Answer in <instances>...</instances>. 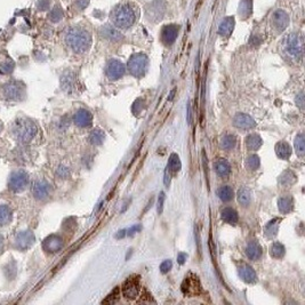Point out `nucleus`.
Masks as SVG:
<instances>
[{
  "label": "nucleus",
  "instance_id": "14",
  "mask_svg": "<svg viewBox=\"0 0 305 305\" xmlns=\"http://www.w3.org/2000/svg\"><path fill=\"white\" fill-rule=\"evenodd\" d=\"M272 24L278 32H282L287 29L288 24H289V15L284 10H276L272 16Z\"/></svg>",
  "mask_w": 305,
  "mask_h": 305
},
{
  "label": "nucleus",
  "instance_id": "36",
  "mask_svg": "<svg viewBox=\"0 0 305 305\" xmlns=\"http://www.w3.org/2000/svg\"><path fill=\"white\" fill-rule=\"evenodd\" d=\"M217 195L222 201H230L235 194H233L232 188L228 187V185H224V187H221L218 188Z\"/></svg>",
  "mask_w": 305,
  "mask_h": 305
},
{
  "label": "nucleus",
  "instance_id": "51",
  "mask_svg": "<svg viewBox=\"0 0 305 305\" xmlns=\"http://www.w3.org/2000/svg\"><path fill=\"white\" fill-rule=\"evenodd\" d=\"M126 231H127V230H122V231H119L118 235H117V238H121V236H125L126 235Z\"/></svg>",
  "mask_w": 305,
  "mask_h": 305
},
{
  "label": "nucleus",
  "instance_id": "32",
  "mask_svg": "<svg viewBox=\"0 0 305 305\" xmlns=\"http://www.w3.org/2000/svg\"><path fill=\"white\" fill-rule=\"evenodd\" d=\"M236 197H238L239 204L243 206V207H247V206H249L250 202H252V192H250L247 188H240Z\"/></svg>",
  "mask_w": 305,
  "mask_h": 305
},
{
  "label": "nucleus",
  "instance_id": "16",
  "mask_svg": "<svg viewBox=\"0 0 305 305\" xmlns=\"http://www.w3.org/2000/svg\"><path fill=\"white\" fill-rule=\"evenodd\" d=\"M73 122L78 127H81V128L89 127L93 122L92 113L89 112L88 110H85V109L78 110V111L75 112L74 116H73Z\"/></svg>",
  "mask_w": 305,
  "mask_h": 305
},
{
  "label": "nucleus",
  "instance_id": "40",
  "mask_svg": "<svg viewBox=\"0 0 305 305\" xmlns=\"http://www.w3.org/2000/svg\"><path fill=\"white\" fill-rule=\"evenodd\" d=\"M119 297H120V289H119V287H117L116 289L113 290L112 293L102 302V303L103 304H115L119 301Z\"/></svg>",
  "mask_w": 305,
  "mask_h": 305
},
{
  "label": "nucleus",
  "instance_id": "28",
  "mask_svg": "<svg viewBox=\"0 0 305 305\" xmlns=\"http://www.w3.org/2000/svg\"><path fill=\"white\" fill-rule=\"evenodd\" d=\"M262 144L263 141L260 139V136L257 135V134H250V135L246 137V146L248 150L257 151L260 146H262Z\"/></svg>",
  "mask_w": 305,
  "mask_h": 305
},
{
  "label": "nucleus",
  "instance_id": "10",
  "mask_svg": "<svg viewBox=\"0 0 305 305\" xmlns=\"http://www.w3.org/2000/svg\"><path fill=\"white\" fill-rule=\"evenodd\" d=\"M182 291L188 297L198 296L201 293L200 281H199L198 277L192 274V276L185 278L183 283H182Z\"/></svg>",
  "mask_w": 305,
  "mask_h": 305
},
{
  "label": "nucleus",
  "instance_id": "29",
  "mask_svg": "<svg viewBox=\"0 0 305 305\" xmlns=\"http://www.w3.org/2000/svg\"><path fill=\"white\" fill-rule=\"evenodd\" d=\"M222 219L224 221L225 223H228V224H236V222H238V212H236L235 209L233 208H224L222 211Z\"/></svg>",
  "mask_w": 305,
  "mask_h": 305
},
{
  "label": "nucleus",
  "instance_id": "24",
  "mask_svg": "<svg viewBox=\"0 0 305 305\" xmlns=\"http://www.w3.org/2000/svg\"><path fill=\"white\" fill-rule=\"evenodd\" d=\"M281 218H273L267 223L264 228V235H265L266 238L272 239L278 235V230H279Z\"/></svg>",
  "mask_w": 305,
  "mask_h": 305
},
{
  "label": "nucleus",
  "instance_id": "19",
  "mask_svg": "<svg viewBox=\"0 0 305 305\" xmlns=\"http://www.w3.org/2000/svg\"><path fill=\"white\" fill-rule=\"evenodd\" d=\"M178 26L174 25V24H170V25H166L163 29V32H161V39L166 45L174 44L175 40L178 36Z\"/></svg>",
  "mask_w": 305,
  "mask_h": 305
},
{
  "label": "nucleus",
  "instance_id": "31",
  "mask_svg": "<svg viewBox=\"0 0 305 305\" xmlns=\"http://www.w3.org/2000/svg\"><path fill=\"white\" fill-rule=\"evenodd\" d=\"M166 168L170 171L171 174H176V173H178V171L181 170L182 163H181V160H180V157H178L176 153L170 154L169 161H168V164H167Z\"/></svg>",
  "mask_w": 305,
  "mask_h": 305
},
{
  "label": "nucleus",
  "instance_id": "39",
  "mask_svg": "<svg viewBox=\"0 0 305 305\" xmlns=\"http://www.w3.org/2000/svg\"><path fill=\"white\" fill-rule=\"evenodd\" d=\"M259 164H260V159L258 156H256V154H253V156H249L248 158H247L246 166L248 169H252V170L258 169Z\"/></svg>",
  "mask_w": 305,
  "mask_h": 305
},
{
  "label": "nucleus",
  "instance_id": "5",
  "mask_svg": "<svg viewBox=\"0 0 305 305\" xmlns=\"http://www.w3.org/2000/svg\"><path fill=\"white\" fill-rule=\"evenodd\" d=\"M149 67V58L144 54H134L132 57L129 58L127 68L130 72V74L136 78H142L147 70Z\"/></svg>",
  "mask_w": 305,
  "mask_h": 305
},
{
  "label": "nucleus",
  "instance_id": "27",
  "mask_svg": "<svg viewBox=\"0 0 305 305\" xmlns=\"http://www.w3.org/2000/svg\"><path fill=\"white\" fill-rule=\"evenodd\" d=\"M215 170L219 176L226 177L229 176L230 173H231V166L230 164L226 161L224 158H221L215 163Z\"/></svg>",
  "mask_w": 305,
  "mask_h": 305
},
{
  "label": "nucleus",
  "instance_id": "18",
  "mask_svg": "<svg viewBox=\"0 0 305 305\" xmlns=\"http://www.w3.org/2000/svg\"><path fill=\"white\" fill-rule=\"evenodd\" d=\"M239 277L241 278V280L245 281L246 283H255L257 281V274L255 270L248 264H242L238 270Z\"/></svg>",
  "mask_w": 305,
  "mask_h": 305
},
{
  "label": "nucleus",
  "instance_id": "15",
  "mask_svg": "<svg viewBox=\"0 0 305 305\" xmlns=\"http://www.w3.org/2000/svg\"><path fill=\"white\" fill-rule=\"evenodd\" d=\"M233 125L239 129H252L256 126L255 120L245 113H238L233 117Z\"/></svg>",
  "mask_w": 305,
  "mask_h": 305
},
{
  "label": "nucleus",
  "instance_id": "2",
  "mask_svg": "<svg viewBox=\"0 0 305 305\" xmlns=\"http://www.w3.org/2000/svg\"><path fill=\"white\" fill-rule=\"evenodd\" d=\"M113 24L120 29H128L137 20V7L132 2L120 3L111 13Z\"/></svg>",
  "mask_w": 305,
  "mask_h": 305
},
{
  "label": "nucleus",
  "instance_id": "50",
  "mask_svg": "<svg viewBox=\"0 0 305 305\" xmlns=\"http://www.w3.org/2000/svg\"><path fill=\"white\" fill-rule=\"evenodd\" d=\"M140 230H141V228H140V226H139V225H136V226H133V228H132V229H129V230H128V231H129V232H128V233H126V235H135V233H136V232H139V231H140Z\"/></svg>",
  "mask_w": 305,
  "mask_h": 305
},
{
  "label": "nucleus",
  "instance_id": "4",
  "mask_svg": "<svg viewBox=\"0 0 305 305\" xmlns=\"http://www.w3.org/2000/svg\"><path fill=\"white\" fill-rule=\"evenodd\" d=\"M284 50L294 60L301 61L303 57V37L300 33L293 32L284 38Z\"/></svg>",
  "mask_w": 305,
  "mask_h": 305
},
{
  "label": "nucleus",
  "instance_id": "44",
  "mask_svg": "<svg viewBox=\"0 0 305 305\" xmlns=\"http://www.w3.org/2000/svg\"><path fill=\"white\" fill-rule=\"evenodd\" d=\"M296 104H297V106L301 110H303V108H304V95H303V92H301L300 94L296 96Z\"/></svg>",
  "mask_w": 305,
  "mask_h": 305
},
{
  "label": "nucleus",
  "instance_id": "23",
  "mask_svg": "<svg viewBox=\"0 0 305 305\" xmlns=\"http://www.w3.org/2000/svg\"><path fill=\"white\" fill-rule=\"evenodd\" d=\"M235 19L233 17H225V20L219 24L218 27V34L221 37L228 38L230 37V34L232 33L233 27H235Z\"/></svg>",
  "mask_w": 305,
  "mask_h": 305
},
{
  "label": "nucleus",
  "instance_id": "8",
  "mask_svg": "<svg viewBox=\"0 0 305 305\" xmlns=\"http://www.w3.org/2000/svg\"><path fill=\"white\" fill-rule=\"evenodd\" d=\"M1 94L6 99H10V101H19V99L23 97L24 88L22 85L19 84V82L12 81L2 86Z\"/></svg>",
  "mask_w": 305,
  "mask_h": 305
},
{
  "label": "nucleus",
  "instance_id": "46",
  "mask_svg": "<svg viewBox=\"0 0 305 305\" xmlns=\"http://www.w3.org/2000/svg\"><path fill=\"white\" fill-rule=\"evenodd\" d=\"M88 3H89V0H77V2H75V6L78 7L79 10H82L88 6Z\"/></svg>",
  "mask_w": 305,
  "mask_h": 305
},
{
  "label": "nucleus",
  "instance_id": "38",
  "mask_svg": "<svg viewBox=\"0 0 305 305\" xmlns=\"http://www.w3.org/2000/svg\"><path fill=\"white\" fill-rule=\"evenodd\" d=\"M284 253H286V249H284V246L282 243L277 241L271 247V255L274 258H282L284 256Z\"/></svg>",
  "mask_w": 305,
  "mask_h": 305
},
{
  "label": "nucleus",
  "instance_id": "49",
  "mask_svg": "<svg viewBox=\"0 0 305 305\" xmlns=\"http://www.w3.org/2000/svg\"><path fill=\"white\" fill-rule=\"evenodd\" d=\"M188 125L192 123V110H191V103L188 104Z\"/></svg>",
  "mask_w": 305,
  "mask_h": 305
},
{
  "label": "nucleus",
  "instance_id": "21",
  "mask_svg": "<svg viewBox=\"0 0 305 305\" xmlns=\"http://www.w3.org/2000/svg\"><path fill=\"white\" fill-rule=\"evenodd\" d=\"M99 33H101V36L103 38H105V39H109L111 41H119L123 38L122 34L120 33L118 30L110 25L102 26L101 30H99Z\"/></svg>",
  "mask_w": 305,
  "mask_h": 305
},
{
  "label": "nucleus",
  "instance_id": "22",
  "mask_svg": "<svg viewBox=\"0 0 305 305\" xmlns=\"http://www.w3.org/2000/svg\"><path fill=\"white\" fill-rule=\"evenodd\" d=\"M278 208L282 214H289L294 208V199L291 195H282L278 199Z\"/></svg>",
  "mask_w": 305,
  "mask_h": 305
},
{
  "label": "nucleus",
  "instance_id": "43",
  "mask_svg": "<svg viewBox=\"0 0 305 305\" xmlns=\"http://www.w3.org/2000/svg\"><path fill=\"white\" fill-rule=\"evenodd\" d=\"M171 266H173V263H171V260H170V259L164 260V262L161 263V265H160L161 273H167V272H169L170 269H171Z\"/></svg>",
  "mask_w": 305,
  "mask_h": 305
},
{
  "label": "nucleus",
  "instance_id": "20",
  "mask_svg": "<svg viewBox=\"0 0 305 305\" xmlns=\"http://www.w3.org/2000/svg\"><path fill=\"white\" fill-rule=\"evenodd\" d=\"M262 254H263L262 247H260V245H259L258 242L250 241L248 245H247L246 255H247V257H248L249 259H252V260L259 259L260 257H262Z\"/></svg>",
  "mask_w": 305,
  "mask_h": 305
},
{
  "label": "nucleus",
  "instance_id": "26",
  "mask_svg": "<svg viewBox=\"0 0 305 305\" xmlns=\"http://www.w3.org/2000/svg\"><path fill=\"white\" fill-rule=\"evenodd\" d=\"M276 153L277 156L280 158V159H289L291 156V147L289 144L284 141H281V142L277 143L276 145Z\"/></svg>",
  "mask_w": 305,
  "mask_h": 305
},
{
  "label": "nucleus",
  "instance_id": "6",
  "mask_svg": "<svg viewBox=\"0 0 305 305\" xmlns=\"http://www.w3.org/2000/svg\"><path fill=\"white\" fill-rule=\"evenodd\" d=\"M29 184V175L24 170H15L10 174L8 181V188L14 192H21L25 190Z\"/></svg>",
  "mask_w": 305,
  "mask_h": 305
},
{
  "label": "nucleus",
  "instance_id": "7",
  "mask_svg": "<svg viewBox=\"0 0 305 305\" xmlns=\"http://www.w3.org/2000/svg\"><path fill=\"white\" fill-rule=\"evenodd\" d=\"M166 13V3L164 0H154L153 2L146 6L145 15L146 19L151 22H158L163 19Z\"/></svg>",
  "mask_w": 305,
  "mask_h": 305
},
{
  "label": "nucleus",
  "instance_id": "41",
  "mask_svg": "<svg viewBox=\"0 0 305 305\" xmlns=\"http://www.w3.org/2000/svg\"><path fill=\"white\" fill-rule=\"evenodd\" d=\"M49 16L53 22H58V21H61L62 17H63V12H62L60 7H55V8L50 12Z\"/></svg>",
  "mask_w": 305,
  "mask_h": 305
},
{
  "label": "nucleus",
  "instance_id": "30",
  "mask_svg": "<svg viewBox=\"0 0 305 305\" xmlns=\"http://www.w3.org/2000/svg\"><path fill=\"white\" fill-rule=\"evenodd\" d=\"M13 211L10 207L6 205H0V226L7 225L12 221Z\"/></svg>",
  "mask_w": 305,
  "mask_h": 305
},
{
  "label": "nucleus",
  "instance_id": "25",
  "mask_svg": "<svg viewBox=\"0 0 305 305\" xmlns=\"http://www.w3.org/2000/svg\"><path fill=\"white\" fill-rule=\"evenodd\" d=\"M296 175H295L291 170H284L282 174L279 176V185L281 188H289L291 185L295 184L296 182Z\"/></svg>",
  "mask_w": 305,
  "mask_h": 305
},
{
  "label": "nucleus",
  "instance_id": "52",
  "mask_svg": "<svg viewBox=\"0 0 305 305\" xmlns=\"http://www.w3.org/2000/svg\"><path fill=\"white\" fill-rule=\"evenodd\" d=\"M2 248H3V238L2 235H0V252H1Z\"/></svg>",
  "mask_w": 305,
  "mask_h": 305
},
{
  "label": "nucleus",
  "instance_id": "13",
  "mask_svg": "<svg viewBox=\"0 0 305 305\" xmlns=\"http://www.w3.org/2000/svg\"><path fill=\"white\" fill-rule=\"evenodd\" d=\"M32 194L37 200H46L50 194V185L45 180H37L32 185Z\"/></svg>",
  "mask_w": 305,
  "mask_h": 305
},
{
  "label": "nucleus",
  "instance_id": "9",
  "mask_svg": "<svg viewBox=\"0 0 305 305\" xmlns=\"http://www.w3.org/2000/svg\"><path fill=\"white\" fill-rule=\"evenodd\" d=\"M122 295L128 300H135V298L140 295L141 291V283L140 279L135 276L129 277L125 282H123L122 287Z\"/></svg>",
  "mask_w": 305,
  "mask_h": 305
},
{
  "label": "nucleus",
  "instance_id": "48",
  "mask_svg": "<svg viewBox=\"0 0 305 305\" xmlns=\"http://www.w3.org/2000/svg\"><path fill=\"white\" fill-rule=\"evenodd\" d=\"M187 258H188L187 254L181 253V254H178V256H177V262L180 263V264H184L185 260H187Z\"/></svg>",
  "mask_w": 305,
  "mask_h": 305
},
{
  "label": "nucleus",
  "instance_id": "3",
  "mask_svg": "<svg viewBox=\"0 0 305 305\" xmlns=\"http://www.w3.org/2000/svg\"><path fill=\"white\" fill-rule=\"evenodd\" d=\"M38 133V127L29 119H19L14 123L13 134L21 143H30Z\"/></svg>",
  "mask_w": 305,
  "mask_h": 305
},
{
  "label": "nucleus",
  "instance_id": "1",
  "mask_svg": "<svg viewBox=\"0 0 305 305\" xmlns=\"http://www.w3.org/2000/svg\"><path fill=\"white\" fill-rule=\"evenodd\" d=\"M65 43L74 53H86L92 46V36L87 30L79 26L70 27L65 33Z\"/></svg>",
  "mask_w": 305,
  "mask_h": 305
},
{
  "label": "nucleus",
  "instance_id": "45",
  "mask_svg": "<svg viewBox=\"0 0 305 305\" xmlns=\"http://www.w3.org/2000/svg\"><path fill=\"white\" fill-rule=\"evenodd\" d=\"M57 174H58V176H60L61 178H67L69 176V169H68L67 167L61 166L57 169Z\"/></svg>",
  "mask_w": 305,
  "mask_h": 305
},
{
  "label": "nucleus",
  "instance_id": "33",
  "mask_svg": "<svg viewBox=\"0 0 305 305\" xmlns=\"http://www.w3.org/2000/svg\"><path fill=\"white\" fill-rule=\"evenodd\" d=\"M104 140H105L104 132L98 128L92 130L91 134H89V142H91L93 145H101V144L104 142Z\"/></svg>",
  "mask_w": 305,
  "mask_h": 305
},
{
  "label": "nucleus",
  "instance_id": "37",
  "mask_svg": "<svg viewBox=\"0 0 305 305\" xmlns=\"http://www.w3.org/2000/svg\"><path fill=\"white\" fill-rule=\"evenodd\" d=\"M252 8H253V3L252 0H241L239 6V14L240 16L242 17H248L250 14H252Z\"/></svg>",
  "mask_w": 305,
  "mask_h": 305
},
{
  "label": "nucleus",
  "instance_id": "35",
  "mask_svg": "<svg viewBox=\"0 0 305 305\" xmlns=\"http://www.w3.org/2000/svg\"><path fill=\"white\" fill-rule=\"evenodd\" d=\"M294 145H295V150H296V153L301 158H303L304 153H305V139H304L303 133H300L296 136V139H295V142H294Z\"/></svg>",
  "mask_w": 305,
  "mask_h": 305
},
{
  "label": "nucleus",
  "instance_id": "11",
  "mask_svg": "<svg viewBox=\"0 0 305 305\" xmlns=\"http://www.w3.org/2000/svg\"><path fill=\"white\" fill-rule=\"evenodd\" d=\"M125 65L118 60H111L109 61V63L106 64V75L110 80H118L125 74Z\"/></svg>",
  "mask_w": 305,
  "mask_h": 305
},
{
  "label": "nucleus",
  "instance_id": "17",
  "mask_svg": "<svg viewBox=\"0 0 305 305\" xmlns=\"http://www.w3.org/2000/svg\"><path fill=\"white\" fill-rule=\"evenodd\" d=\"M64 242L58 235H50L44 241V248L48 253H57L63 248Z\"/></svg>",
  "mask_w": 305,
  "mask_h": 305
},
{
  "label": "nucleus",
  "instance_id": "12",
  "mask_svg": "<svg viewBox=\"0 0 305 305\" xmlns=\"http://www.w3.org/2000/svg\"><path fill=\"white\" fill-rule=\"evenodd\" d=\"M33 242H34L33 233L26 230V231L17 233L15 240H14V246H15V248L20 250H26L33 245Z\"/></svg>",
  "mask_w": 305,
  "mask_h": 305
},
{
  "label": "nucleus",
  "instance_id": "34",
  "mask_svg": "<svg viewBox=\"0 0 305 305\" xmlns=\"http://www.w3.org/2000/svg\"><path fill=\"white\" fill-rule=\"evenodd\" d=\"M235 145H236V139L235 135H232V134H226V135L222 137L221 146L224 150L230 151V150L235 149Z\"/></svg>",
  "mask_w": 305,
  "mask_h": 305
},
{
  "label": "nucleus",
  "instance_id": "42",
  "mask_svg": "<svg viewBox=\"0 0 305 305\" xmlns=\"http://www.w3.org/2000/svg\"><path fill=\"white\" fill-rule=\"evenodd\" d=\"M164 204V192H160L159 197H158V202H157V211L159 215L163 214Z\"/></svg>",
  "mask_w": 305,
  "mask_h": 305
},
{
  "label": "nucleus",
  "instance_id": "47",
  "mask_svg": "<svg viewBox=\"0 0 305 305\" xmlns=\"http://www.w3.org/2000/svg\"><path fill=\"white\" fill-rule=\"evenodd\" d=\"M170 174H171L170 171L166 168V171H164V185H166V187H169V184H170V178H171Z\"/></svg>",
  "mask_w": 305,
  "mask_h": 305
}]
</instances>
